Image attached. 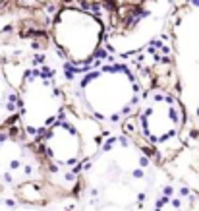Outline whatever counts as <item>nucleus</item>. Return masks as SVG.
Wrapping results in <instances>:
<instances>
[{
  "label": "nucleus",
  "instance_id": "obj_1",
  "mask_svg": "<svg viewBox=\"0 0 199 211\" xmlns=\"http://www.w3.org/2000/svg\"><path fill=\"white\" fill-rule=\"evenodd\" d=\"M56 70L70 103L104 130L132 122L147 87L139 52L104 58L78 70Z\"/></svg>",
  "mask_w": 199,
  "mask_h": 211
},
{
  "label": "nucleus",
  "instance_id": "obj_2",
  "mask_svg": "<svg viewBox=\"0 0 199 211\" xmlns=\"http://www.w3.org/2000/svg\"><path fill=\"white\" fill-rule=\"evenodd\" d=\"M104 128L75 109L68 99L64 113L31 145L43 163L47 180L70 194L81 165L97 149Z\"/></svg>",
  "mask_w": 199,
  "mask_h": 211
},
{
  "label": "nucleus",
  "instance_id": "obj_3",
  "mask_svg": "<svg viewBox=\"0 0 199 211\" xmlns=\"http://www.w3.org/2000/svg\"><path fill=\"white\" fill-rule=\"evenodd\" d=\"M124 128L132 130L162 165L174 159L188 128V113L178 95V84L147 80L139 109Z\"/></svg>",
  "mask_w": 199,
  "mask_h": 211
},
{
  "label": "nucleus",
  "instance_id": "obj_4",
  "mask_svg": "<svg viewBox=\"0 0 199 211\" xmlns=\"http://www.w3.org/2000/svg\"><path fill=\"white\" fill-rule=\"evenodd\" d=\"M18 89V124L29 143L56 122L68 105V95L58 70L44 56H27L14 81Z\"/></svg>",
  "mask_w": 199,
  "mask_h": 211
},
{
  "label": "nucleus",
  "instance_id": "obj_5",
  "mask_svg": "<svg viewBox=\"0 0 199 211\" xmlns=\"http://www.w3.org/2000/svg\"><path fill=\"white\" fill-rule=\"evenodd\" d=\"M18 124V89L8 76V64L0 52V130Z\"/></svg>",
  "mask_w": 199,
  "mask_h": 211
}]
</instances>
